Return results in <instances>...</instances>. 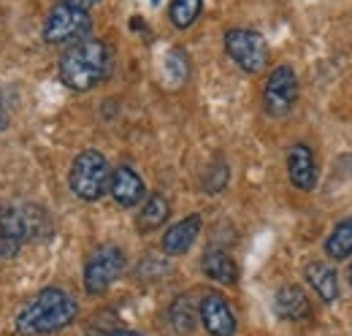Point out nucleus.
I'll return each mask as SVG.
<instances>
[{
	"mask_svg": "<svg viewBox=\"0 0 352 336\" xmlns=\"http://www.w3.org/2000/svg\"><path fill=\"white\" fill-rule=\"evenodd\" d=\"M225 52L228 57L247 74H261L268 65V43L258 30L250 28H230L225 33Z\"/></svg>",
	"mask_w": 352,
	"mask_h": 336,
	"instance_id": "obj_5",
	"label": "nucleus"
},
{
	"mask_svg": "<svg viewBox=\"0 0 352 336\" xmlns=\"http://www.w3.org/2000/svg\"><path fill=\"white\" fill-rule=\"evenodd\" d=\"M287 176H290V185L296 190H314L317 185V163H314V155L307 144H293L290 152H287Z\"/></svg>",
	"mask_w": 352,
	"mask_h": 336,
	"instance_id": "obj_10",
	"label": "nucleus"
},
{
	"mask_svg": "<svg viewBox=\"0 0 352 336\" xmlns=\"http://www.w3.org/2000/svg\"><path fill=\"white\" fill-rule=\"evenodd\" d=\"M298 101V76L290 65H276L263 87V109L268 117H287Z\"/></svg>",
	"mask_w": 352,
	"mask_h": 336,
	"instance_id": "obj_7",
	"label": "nucleus"
},
{
	"mask_svg": "<svg viewBox=\"0 0 352 336\" xmlns=\"http://www.w3.org/2000/svg\"><path fill=\"white\" fill-rule=\"evenodd\" d=\"M228 179H230V168H228V163L217 160L214 166L206 171V176H204V190H206V193H212V196H217V193L225 190Z\"/></svg>",
	"mask_w": 352,
	"mask_h": 336,
	"instance_id": "obj_20",
	"label": "nucleus"
},
{
	"mask_svg": "<svg viewBox=\"0 0 352 336\" xmlns=\"http://www.w3.org/2000/svg\"><path fill=\"white\" fill-rule=\"evenodd\" d=\"M304 277H307V282L311 285V291L320 295L325 304H333L339 298V277H336V271L328 263L311 260L307 269H304Z\"/></svg>",
	"mask_w": 352,
	"mask_h": 336,
	"instance_id": "obj_15",
	"label": "nucleus"
},
{
	"mask_svg": "<svg viewBox=\"0 0 352 336\" xmlns=\"http://www.w3.org/2000/svg\"><path fill=\"white\" fill-rule=\"evenodd\" d=\"M325 252L331 260H347L352 255V220L339 222L325 239Z\"/></svg>",
	"mask_w": 352,
	"mask_h": 336,
	"instance_id": "obj_18",
	"label": "nucleus"
},
{
	"mask_svg": "<svg viewBox=\"0 0 352 336\" xmlns=\"http://www.w3.org/2000/svg\"><path fill=\"white\" fill-rule=\"evenodd\" d=\"M201 269L212 282H220V285H236L239 282V266H236L233 255L220 250V247H212V250L204 252Z\"/></svg>",
	"mask_w": 352,
	"mask_h": 336,
	"instance_id": "obj_14",
	"label": "nucleus"
},
{
	"mask_svg": "<svg viewBox=\"0 0 352 336\" xmlns=\"http://www.w3.org/2000/svg\"><path fill=\"white\" fill-rule=\"evenodd\" d=\"M125 271V252L117 244H103L85 263V291L89 295L106 293Z\"/></svg>",
	"mask_w": 352,
	"mask_h": 336,
	"instance_id": "obj_6",
	"label": "nucleus"
},
{
	"mask_svg": "<svg viewBox=\"0 0 352 336\" xmlns=\"http://www.w3.org/2000/svg\"><path fill=\"white\" fill-rule=\"evenodd\" d=\"M168 217H171V204H168V198L160 196V193H152V196L144 198V207L138 211L135 228H138L141 233H152V231L163 228V225L168 222Z\"/></svg>",
	"mask_w": 352,
	"mask_h": 336,
	"instance_id": "obj_16",
	"label": "nucleus"
},
{
	"mask_svg": "<svg viewBox=\"0 0 352 336\" xmlns=\"http://www.w3.org/2000/svg\"><path fill=\"white\" fill-rule=\"evenodd\" d=\"M25 239H28V228H25L22 211L14 207H3L0 209V252L16 255Z\"/></svg>",
	"mask_w": 352,
	"mask_h": 336,
	"instance_id": "obj_13",
	"label": "nucleus"
},
{
	"mask_svg": "<svg viewBox=\"0 0 352 336\" xmlns=\"http://www.w3.org/2000/svg\"><path fill=\"white\" fill-rule=\"evenodd\" d=\"M109 179H111L109 160L98 149L79 152L74 166H71V174H68L71 193L82 201H100L109 190Z\"/></svg>",
	"mask_w": 352,
	"mask_h": 336,
	"instance_id": "obj_3",
	"label": "nucleus"
},
{
	"mask_svg": "<svg viewBox=\"0 0 352 336\" xmlns=\"http://www.w3.org/2000/svg\"><path fill=\"white\" fill-rule=\"evenodd\" d=\"M274 312L287 323H301L311 315V304L298 285H285L274 295Z\"/></svg>",
	"mask_w": 352,
	"mask_h": 336,
	"instance_id": "obj_12",
	"label": "nucleus"
},
{
	"mask_svg": "<svg viewBox=\"0 0 352 336\" xmlns=\"http://www.w3.org/2000/svg\"><path fill=\"white\" fill-rule=\"evenodd\" d=\"M63 3H68V6H74V8H82V11H89V8L98 6L100 0H63Z\"/></svg>",
	"mask_w": 352,
	"mask_h": 336,
	"instance_id": "obj_21",
	"label": "nucleus"
},
{
	"mask_svg": "<svg viewBox=\"0 0 352 336\" xmlns=\"http://www.w3.org/2000/svg\"><path fill=\"white\" fill-rule=\"evenodd\" d=\"M111 336H141V334H135V331H114Z\"/></svg>",
	"mask_w": 352,
	"mask_h": 336,
	"instance_id": "obj_23",
	"label": "nucleus"
},
{
	"mask_svg": "<svg viewBox=\"0 0 352 336\" xmlns=\"http://www.w3.org/2000/svg\"><path fill=\"white\" fill-rule=\"evenodd\" d=\"M350 285H352V266H350Z\"/></svg>",
	"mask_w": 352,
	"mask_h": 336,
	"instance_id": "obj_24",
	"label": "nucleus"
},
{
	"mask_svg": "<svg viewBox=\"0 0 352 336\" xmlns=\"http://www.w3.org/2000/svg\"><path fill=\"white\" fill-rule=\"evenodd\" d=\"M89 28H92V19H89L87 11L82 8H74L68 3H57L49 14H46L44 22V41L52 46H63V43H76L82 39H87Z\"/></svg>",
	"mask_w": 352,
	"mask_h": 336,
	"instance_id": "obj_4",
	"label": "nucleus"
},
{
	"mask_svg": "<svg viewBox=\"0 0 352 336\" xmlns=\"http://www.w3.org/2000/svg\"><path fill=\"white\" fill-rule=\"evenodd\" d=\"M109 193H111V198H114L120 207H125V209L138 207V204L146 198L144 179H141L131 166H120L117 171H111Z\"/></svg>",
	"mask_w": 352,
	"mask_h": 336,
	"instance_id": "obj_9",
	"label": "nucleus"
},
{
	"mask_svg": "<svg viewBox=\"0 0 352 336\" xmlns=\"http://www.w3.org/2000/svg\"><path fill=\"white\" fill-rule=\"evenodd\" d=\"M201 8H204V0H171L168 19H171V25L176 30H187L201 17Z\"/></svg>",
	"mask_w": 352,
	"mask_h": 336,
	"instance_id": "obj_19",
	"label": "nucleus"
},
{
	"mask_svg": "<svg viewBox=\"0 0 352 336\" xmlns=\"http://www.w3.org/2000/svg\"><path fill=\"white\" fill-rule=\"evenodd\" d=\"M79 315V304L63 288H44L36 293L14 317L19 336H52L65 331Z\"/></svg>",
	"mask_w": 352,
	"mask_h": 336,
	"instance_id": "obj_1",
	"label": "nucleus"
},
{
	"mask_svg": "<svg viewBox=\"0 0 352 336\" xmlns=\"http://www.w3.org/2000/svg\"><path fill=\"white\" fill-rule=\"evenodd\" d=\"M198 317L201 326L206 328L209 336H236L239 320L222 293H206L198 304Z\"/></svg>",
	"mask_w": 352,
	"mask_h": 336,
	"instance_id": "obj_8",
	"label": "nucleus"
},
{
	"mask_svg": "<svg viewBox=\"0 0 352 336\" xmlns=\"http://www.w3.org/2000/svg\"><path fill=\"white\" fill-rule=\"evenodd\" d=\"M8 127V112H6V103H3V98H0V133Z\"/></svg>",
	"mask_w": 352,
	"mask_h": 336,
	"instance_id": "obj_22",
	"label": "nucleus"
},
{
	"mask_svg": "<svg viewBox=\"0 0 352 336\" xmlns=\"http://www.w3.org/2000/svg\"><path fill=\"white\" fill-rule=\"evenodd\" d=\"M152 3H155V6H157V3H160V0H152Z\"/></svg>",
	"mask_w": 352,
	"mask_h": 336,
	"instance_id": "obj_25",
	"label": "nucleus"
},
{
	"mask_svg": "<svg viewBox=\"0 0 352 336\" xmlns=\"http://www.w3.org/2000/svg\"><path fill=\"white\" fill-rule=\"evenodd\" d=\"M111 63H114V54L109 43L98 39H82L71 43L60 57V79L74 92H89L109 79Z\"/></svg>",
	"mask_w": 352,
	"mask_h": 336,
	"instance_id": "obj_2",
	"label": "nucleus"
},
{
	"mask_svg": "<svg viewBox=\"0 0 352 336\" xmlns=\"http://www.w3.org/2000/svg\"><path fill=\"white\" fill-rule=\"evenodd\" d=\"M168 317H171V326L179 334L195 331V326H198V306L192 304V295H176L174 301H171V306H168Z\"/></svg>",
	"mask_w": 352,
	"mask_h": 336,
	"instance_id": "obj_17",
	"label": "nucleus"
},
{
	"mask_svg": "<svg viewBox=\"0 0 352 336\" xmlns=\"http://www.w3.org/2000/svg\"><path fill=\"white\" fill-rule=\"evenodd\" d=\"M201 228H204L201 214H190V217H184V220L174 222V225L163 233L160 247H163L166 255H184V252L195 244V239H198Z\"/></svg>",
	"mask_w": 352,
	"mask_h": 336,
	"instance_id": "obj_11",
	"label": "nucleus"
}]
</instances>
